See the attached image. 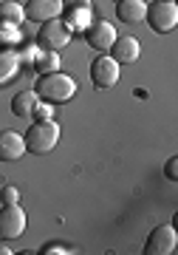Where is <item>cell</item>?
<instances>
[{"label": "cell", "instance_id": "obj_6", "mask_svg": "<svg viewBox=\"0 0 178 255\" xmlns=\"http://www.w3.org/2000/svg\"><path fill=\"white\" fill-rule=\"evenodd\" d=\"M178 247V233L173 224H159L150 230V236L144 241V255H173Z\"/></svg>", "mask_w": 178, "mask_h": 255}, {"label": "cell", "instance_id": "obj_13", "mask_svg": "<svg viewBox=\"0 0 178 255\" xmlns=\"http://www.w3.org/2000/svg\"><path fill=\"white\" fill-rule=\"evenodd\" d=\"M144 11H147L144 0H116V20L119 23H127V26L144 23Z\"/></svg>", "mask_w": 178, "mask_h": 255}, {"label": "cell", "instance_id": "obj_4", "mask_svg": "<svg viewBox=\"0 0 178 255\" xmlns=\"http://www.w3.org/2000/svg\"><path fill=\"white\" fill-rule=\"evenodd\" d=\"M71 28L65 26L60 17L48 20V23H40V31H37V48L40 51H63L65 46H71Z\"/></svg>", "mask_w": 178, "mask_h": 255}, {"label": "cell", "instance_id": "obj_7", "mask_svg": "<svg viewBox=\"0 0 178 255\" xmlns=\"http://www.w3.org/2000/svg\"><path fill=\"white\" fill-rule=\"evenodd\" d=\"M63 23L71 28V34L85 31L93 23V3L90 0H63Z\"/></svg>", "mask_w": 178, "mask_h": 255}, {"label": "cell", "instance_id": "obj_18", "mask_svg": "<svg viewBox=\"0 0 178 255\" xmlns=\"http://www.w3.org/2000/svg\"><path fill=\"white\" fill-rule=\"evenodd\" d=\"M23 46V31L17 26H6V23H0V48H17Z\"/></svg>", "mask_w": 178, "mask_h": 255}, {"label": "cell", "instance_id": "obj_22", "mask_svg": "<svg viewBox=\"0 0 178 255\" xmlns=\"http://www.w3.org/2000/svg\"><path fill=\"white\" fill-rule=\"evenodd\" d=\"M164 179L167 182H178V156H170L164 164Z\"/></svg>", "mask_w": 178, "mask_h": 255}, {"label": "cell", "instance_id": "obj_10", "mask_svg": "<svg viewBox=\"0 0 178 255\" xmlns=\"http://www.w3.org/2000/svg\"><path fill=\"white\" fill-rule=\"evenodd\" d=\"M23 9H26V20H31V23H48V20L63 14V0H28Z\"/></svg>", "mask_w": 178, "mask_h": 255}, {"label": "cell", "instance_id": "obj_11", "mask_svg": "<svg viewBox=\"0 0 178 255\" xmlns=\"http://www.w3.org/2000/svg\"><path fill=\"white\" fill-rule=\"evenodd\" d=\"M26 156V139L17 130H0V162H17Z\"/></svg>", "mask_w": 178, "mask_h": 255}, {"label": "cell", "instance_id": "obj_3", "mask_svg": "<svg viewBox=\"0 0 178 255\" xmlns=\"http://www.w3.org/2000/svg\"><path fill=\"white\" fill-rule=\"evenodd\" d=\"M144 23L156 31V34H167L178 26V6L176 0H156L144 11Z\"/></svg>", "mask_w": 178, "mask_h": 255}, {"label": "cell", "instance_id": "obj_5", "mask_svg": "<svg viewBox=\"0 0 178 255\" xmlns=\"http://www.w3.org/2000/svg\"><path fill=\"white\" fill-rule=\"evenodd\" d=\"M119 77H122V68H119V63L110 54L93 57V63H90V82H93V88L110 91V88H116Z\"/></svg>", "mask_w": 178, "mask_h": 255}, {"label": "cell", "instance_id": "obj_23", "mask_svg": "<svg viewBox=\"0 0 178 255\" xmlns=\"http://www.w3.org/2000/svg\"><path fill=\"white\" fill-rule=\"evenodd\" d=\"M40 255H71V247H65V244H45L43 250H40Z\"/></svg>", "mask_w": 178, "mask_h": 255}, {"label": "cell", "instance_id": "obj_14", "mask_svg": "<svg viewBox=\"0 0 178 255\" xmlns=\"http://www.w3.org/2000/svg\"><path fill=\"white\" fill-rule=\"evenodd\" d=\"M20 57H17V51L14 48H0V88L3 85H9L14 77L20 74Z\"/></svg>", "mask_w": 178, "mask_h": 255}, {"label": "cell", "instance_id": "obj_1", "mask_svg": "<svg viewBox=\"0 0 178 255\" xmlns=\"http://www.w3.org/2000/svg\"><path fill=\"white\" fill-rule=\"evenodd\" d=\"M34 94L40 100L51 102V105H60V102L74 100L77 94V80L68 77L63 71H51V74H40L34 82Z\"/></svg>", "mask_w": 178, "mask_h": 255}, {"label": "cell", "instance_id": "obj_15", "mask_svg": "<svg viewBox=\"0 0 178 255\" xmlns=\"http://www.w3.org/2000/svg\"><path fill=\"white\" fill-rule=\"evenodd\" d=\"M0 23H6V26H23L26 23V9H23V3L17 0H3L0 3Z\"/></svg>", "mask_w": 178, "mask_h": 255}, {"label": "cell", "instance_id": "obj_17", "mask_svg": "<svg viewBox=\"0 0 178 255\" xmlns=\"http://www.w3.org/2000/svg\"><path fill=\"white\" fill-rule=\"evenodd\" d=\"M37 74H51L60 71V51H37L34 65H31Z\"/></svg>", "mask_w": 178, "mask_h": 255}, {"label": "cell", "instance_id": "obj_20", "mask_svg": "<svg viewBox=\"0 0 178 255\" xmlns=\"http://www.w3.org/2000/svg\"><path fill=\"white\" fill-rule=\"evenodd\" d=\"M20 201V190L14 184H3L0 187V204H17Z\"/></svg>", "mask_w": 178, "mask_h": 255}, {"label": "cell", "instance_id": "obj_16", "mask_svg": "<svg viewBox=\"0 0 178 255\" xmlns=\"http://www.w3.org/2000/svg\"><path fill=\"white\" fill-rule=\"evenodd\" d=\"M37 100H40V97L34 94V88H31V91H17L14 97H11V114L20 117V119H26L28 114H31V108H34Z\"/></svg>", "mask_w": 178, "mask_h": 255}, {"label": "cell", "instance_id": "obj_9", "mask_svg": "<svg viewBox=\"0 0 178 255\" xmlns=\"http://www.w3.org/2000/svg\"><path fill=\"white\" fill-rule=\"evenodd\" d=\"M82 37H85V43H88L93 51H99V54H107L119 34H116V26L110 23V20H93V23H90L85 31H82Z\"/></svg>", "mask_w": 178, "mask_h": 255}, {"label": "cell", "instance_id": "obj_12", "mask_svg": "<svg viewBox=\"0 0 178 255\" xmlns=\"http://www.w3.org/2000/svg\"><path fill=\"white\" fill-rule=\"evenodd\" d=\"M107 54L113 57L119 65H130L142 57V43H139L136 37H116V43L110 46Z\"/></svg>", "mask_w": 178, "mask_h": 255}, {"label": "cell", "instance_id": "obj_19", "mask_svg": "<svg viewBox=\"0 0 178 255\" xmlns=\"http://www.w3.org/2000/svg\"><path fill=\"white\" fill-rule=\"evenodd\" d=\"M28 117H31V122H48V119H54V105L45 100H37Z\"/></svg>", "mask_w": 178, "mask_h": 255}, {"label": "cell", "instance_id": "obj_21", "mask_svg": "<svg viewBox=\"0 0 178 255\" xmlns=\"http://www.w3.org/2000/svg\"><path fill=\"white\" fill-rule=\"evenodd\" d=\"M40 48L37 46H20L17 48V57H20V65H34V57Z\"/></svg>", "mask_w": 178, "mask_h": 255}, {"label": "cell", "instance_id": "obj_8", "mask_svg": "<svg viewBox=\"0 0 178 255\" xmlns=\"http://www.w3.org/2000/svg\"><path fill=\"white\" fill-rule=\"evenodd\" d=\"M26 210L17 204H3L0 207V238L3 241H14V238H20L23 233H26Z\"/></svg>", "mask_w": 178, "mask_h": 255}, {"label": "cell", "instance_id": "obj_2", "mask_svg": "<svg viewBox=\"0 0 178 255\" xmlns=\"http://www.w3.org/2000/svg\"><path fill=\"white\" fill-rule=\"evenodd\" d=\"M60 125L54 122V119H48V122H31L28 125V130L23 133V139H26V153H34V156H45L51 153L54 147H57V142H60Z\"/></svg>", "mask_w": 178, "mask_h": 255}, {"label": "cell", "instance_id": "obj_24", "mask_svg": "<svg viewBox=\"0 0 178 255\" xmlns=\"http://www.w3.org/2000/svg\"><path fill=\"white\" fill-rule=\"evenodd\" d=\"M0 255H11V250L9 247H0Z\"/></svg>", "mask_w": 178, "mask_h": 255}]
</instances>
